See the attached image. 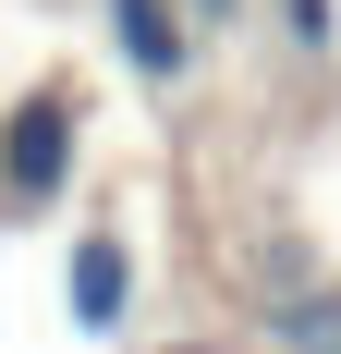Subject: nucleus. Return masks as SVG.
Masks as SVG:
<instances>
[{
	"mask_svg": "<svg viewBox=\"0 0 341 354\" xmlns=\"http://www.w3.org/2000/svg\"><path fill=\"white\" fill-rule=\"evenodd\" d=\"M73 147H86V122H73L61 86H37L12 122H0V208H61V183H73Z\"/></svg>",
	"mask_w": 341,
	"mask_h": 354,
	"instance_id": "obj_1",
	"label": "nucleus"
},
{
	"mask_svg": "<svg viewBox=\"0 0 341 354\" xmlns=\"http://www.w3.org/2000/svg\"><path fill=\"white\" fill-rule=\"evenodd\" d=\"M110 37H122V62H135V86H159V98H183L207 62V37L183 25V0H110Z\"/></svg>",
	"mask_w": 341,
	"mask_h": 354,
	"instance_id": "obj_2",
	"label": "nucleus"
},
{
	"mask_svg": "<svg viewBox=\"0 0 341 354\" xmlns=\"http://www.w3.org/2000/svg\"><path fill=\"white\" fill-rule=\"evenodd\" d=\"M61 306H73V330L122 342V318H135V245H122V232H73V257H61Z\"/></svg>",
	"mask_w": 341,
	"mask_h": 354,
	"instance_id": "obj_3",
	"label": "nucleus"
},
{
	"mask_svg": "<svg viewBox=\"0 0 341 354\" xmlns=\"http://www.w3.org/2000/svg\"><path fill=\"white\" fill-rule=\"evenodd\" d=\"M269 342H280V354H341V281L280 269V293H269Z\"/></svg>",
	"mask_w": 341,
	"mask_h": 354,
	"instance_id": "obj_4",
	"label": "nucleus"
},
{
	"mask_svg": "<svg viewBox=\"0 0 341 354\" xmlns=\"http://www.w3.org/2000/svg\"><path fill=\"white\" fill-rule=\"evenodd\" d=\"M280 49L293 62H329L341 49V0H280Z\"/></svg>",
	"mask_w": 341,
	"mask_h": 354,
	"instance_id": "obj_5",
	"label": "nucleus"
},
{
	"mask_svg": "<svg viewBox=\"0 0 341 354\" xmlns=\"http://www.w3.org/2000/svg\"><path fill=\"white\" fill-rule=\"evenodd\" d=\"M183 25H195V37H232V25H244V0H183Z\"/></svg>",
	"mask_w": 341,
	"mask_h": 354,
	"instance_id": "obj_6",
	"label": "nucleus"
},
{
	"mask_svg": "<svg viewBox=\"0 0 341 354\" xmlns=\"http://www.w3.org/2000/svg\"><path fill=\"white\" fill-rule=\"evenodd\" d=\"M183 354H232V342H183Z\"/></svg>",
	"mask_w": 341,
	"mask_h": 354,
	"instance_id": "obj_7",
	"label": "nucleus"
}]
</instances>
